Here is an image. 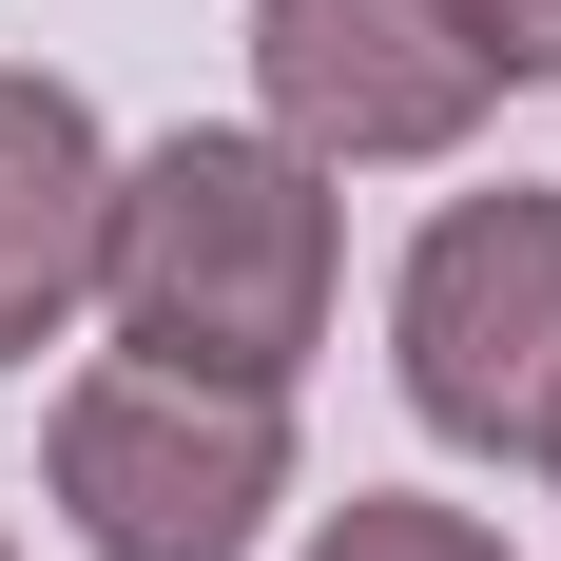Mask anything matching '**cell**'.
Here are the masks:
<instances>
[{
	"label": "cell",
	"instance_id": "1",
	"mask_svg": "<svg viewBox=\"0 0 561 561\" xmlns=\"http://www.w3.org/2000/svg\"><path fill=\"white\" fill-rule=\"evenodd\" d=\"M348 290V214L290 136H156L116 156V232H98V310L136 368H214V388H290L330 348Z\"/></svg>",
	"mask_w": 561,
	"mask_h": 561
},
{
	"label": "cell",
	"instance_id": "7",
	"mask_svg": "<svg viewBox=\"0 0 561 561\" xmlns=\"http://www.w3.org/2000/svg\"><path fill=\"white\" fill-rule=\"evenodd\" d=\"M465 20H484V58H504V98L561 78V0H465Z\"/></svg>",
	"mask_w": 561,
	"mask_h": 561
},
{
	"label": "cell",
	"instance_id": "2",
	"mask_svg": "<svg viewBox=\"0 0 561 561\" xmlns=\"http://www.w3.org/2000/svg\"><path fill=\"white\" fill-rule=\"evenodd\" d=\"M39 484L98 561H252L290 504V388L214 368H78L39 426Z\"/></svg>",
	"mask_w": 561,
	"mask_h": 561
},
{
	"label": "cell",
	"instance_id": "5",
	"mask_svg": "<svg viewBox=\"0 0 561 561\" xmlns=\"http://www.w3.org/2000/svg\"><path fill=\"white\" fill-rule=\"evenodd\" d=\"M98 232H116V136L78 116V78L0 58V368H39L98 310Z\"/></svg>",
	"mask_w": 561,
	"mask_h": 561
},
{
	"label": "cell",
	"instance_id": "3",
	"mask_svg": "<svg viewBox=\"0 0 561 561\" xmlns=\"http://www.w3.org/2000/svg\"><path fill=\"white\" fill-rule=\"evenodd\" d=\"M388 348H407V407L484 465H561V194L504 174V194H446L426 252L388 290Z\"/></svg>",
	"mask_w": 561,
	"mask_h": 561
},
{
	"label": "cell",
	"instance_id": "4",
	"mask_svg": "<svg viewBox=\"0 0 561 561\" xmlns=\"http://www.w3.org/2000/svg\"><path fill=\"white\" fill-rule=\"evenodd\" d=\"M252 98L310 174H407L484 136L504 58L465 0H252Z\"/></svg>",
	"mask_w": 561,
	"mask_h": 561
},
{
	"label": "cell",
	"instance_id": "6",
	"mask_svg": "<svg viewBox=\"0 0 561 561\" xmlns=\"http://www.w3.org/2000/svg\"><path fill=\"white\" fill-rule=\"evenodd\" d=\"M310 561H504V542H484L465 504H330V542H310Z\"/></svg>",
	"mask_w": 561,
	"mask_h": 561
}]
</instances>
